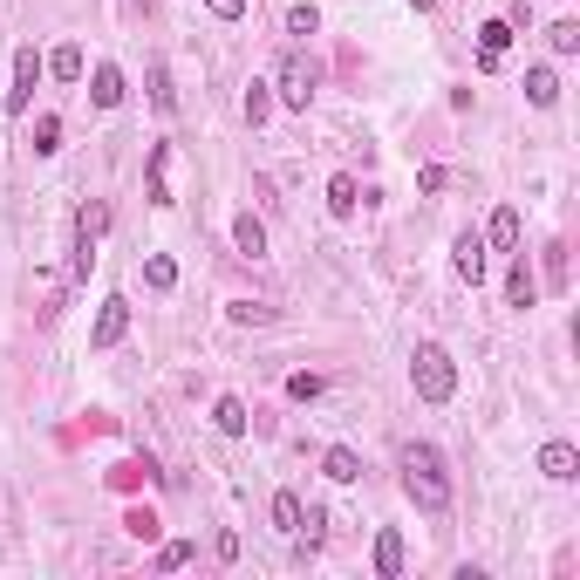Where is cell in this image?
<instances>
[{
  "instance_id": "cell-1",
  "label": "cell",
  "mask_w": 580,
  "mask_h": 580,
  "mask_svg": "<svg viewBox=\"0 0 580 580\" xmlns=\"http://www.w3.org/2000/svg\"><path fill=\"white\" fill-rule=\"evenodd\" d=\"M396 471H403V492H410L417 512H451V478H444V451L437 444H403Z\"/></svg>"
},
{
  "instance_id": "cell-2",
  "label": "cell",
  "mask_w": 580,
  "mask_h": 580,
  "mask_svg": "<svg viewBox=\"0 0 580 580\" xmlns=\"http://www.w3.org/2000/svg\"><path fill=\"white\" fill-rule=\"evenodd\" d=\"M410 389L424 403H451L458 396V362H451L444 342H417V355H410Z\"/></svg>"
},
{
  "instance_id": "cell-3",
  "label": "cell",
  "mask_w": 580,
  "mask_h": 580,
  "mask_svg": "<svg viewBox=\"0 0 580 580\" xmlns=\"http://www.w3.org/2000/svg\"><path fill=\"white\" fill-rule=\"evenodd\" d=\"M314 82H321V69H314L308 55H287L273 89H280V103H287V110H308V103H314Z\"/></svg>"
},
{
  "instance_id": "cell-4",
  "label": "cell",
  "mask_w": 580,
  "mask_h": 580,
  "mask_svg": "<svg viewBox=\"0 0 580 580\" xmlns=\"http://www.w3.org/2000/svg\"><path fill=\"white\" fill-rule=\"evenodd\" d=\"M41 76H48V62H41L35 48H14V89H7V116H28Z\"/></svg>"
},
{
  "instance_id": "cell-5",
  "label": "cell",
  "mask_w": 580,
  "mask_h": 580,
  "mask_svg": "<svg viewBox=\"0 0 580 580\" xmlns=\"http://www.w3.org/2000/svg\"><path fill=\"white\" fill-rule=\"evenodd\" d=\"M123 335H130V301H123V294H110V301L96 308V328H89V348H116Z\"/></svg>"
},
{
  "instance_id": "cell-6",
  "label": "cell",
  "mask_w": 580,
  "mask_h": 580,
  "mask_svg": "<svg viewBox=\"0 0 580 580\" xmlns=\"http://www.w3.org/2000/svg\"><path fill=\"white\" fill-rule=\"evenodd\" d=\"M505 260H512V267H505V308H533V301H540V280H533V267H526V253H505Z\"/></svg>"
},
{
  "instance_id": "cell-7",
  "label": "cell",
  "mask_w": 580,
  "mask_h": 580,
  "mask_svg": "<svg viewBox=\"0 0 580 580\" xmlns=\"http://www.w3.org/2000/svg\"><path fill=\"white\" fill-rule=\"evenodd\" d=\"M540 478H553V485H574V478H580V451L567 444V437L540 444Z\"/></svg>"
},
{
  "instance_id": "cell-8",
  "label": "cell",
  "mask_w": 580,
  "mask_h": 580,
  "mask_svg": "<svg viewBox=\"0 0 580 580\" xmlns=\"http://www.w3.org/2000/svg\"><path fill=\"white\" fill-rule=\"evenodd\" d=\"M451 267H458L464 287H478V280H485V232H458V246H451Z\"/></svg>"
},
{
  "instance_id": "cell-9",
  "label": "cell",
  "mask_w": 580,
  "mask_h": 580,
  "mask_svg": "<svg viewBox=\"0 0 580 580\" xmlns=\"http://www.w3.org/2000/svg\"><path fill=\"white\" fill-rule=\"evenodd\" d=\"M519 205H499L492 212V226H485V253H519Z\"/></svg>"
},
{
  "instance_id": "cell-10",
  "label": "cell",
  "mask_w": 580,
  "mask_h": 580,
  "mask_svg": "<svg viewBox=\"0 0 580 580\" xmlns=\"http://www.w3.org/2000/svg\"><path fill=\"white\" fill-rule=\"evenodd\" d=\"M89 103H96V110H116V103H123V69H116V62H96V69H89Z\"/></svg>"
},
{
  "instance_id": "cell-11",
  "label": "cell",
  "mask_w": 580,
  "mask_h": 580,
  "mask_svg": "<svg viewBox=\"0 0 580 580\" xmlns=\"http://www.w3.org/2000/svg\"><path fill=\"white\" fill-rule=\"evenodd\" d=\"M505 48H512V21H485L478 28V69H499Z\"/></svg>"
},
{
  "instance_id": "cell-12",
  "label": "cell",
  "mask_w": 580,
  "mask_h": 580,
  "mask_svg": "<svg viewBox=\"0 0 580 580\" xmlns=\"http://www.w3.org/2000/svg\"><path fill=\"white\" fill-rule=\"evenodd\" d=\"M369 567H376V580H396V574H403V533H396V526H383V533H376V560H369Z\"/></svg>"
},
{
  "instance_id": "cell-13",
  "label": "cell",
  "mask_w": 580,
  "mask_h": 580,
  "mask_svg": "<svg viewBox=\"0 0 580 580\" xmlns=\"http://www.w3.org/2000/svg\"><path fill=\"white\" fill-rule=\"evenodd\" d=\"M232 246H239V260H260V253H267V226H260L253 212H239V219H232Z\"/></svg>"
},
{
  "instance_id": "cell-14",
  "label": "cell",
  "mask_w": 580,
  "mask_h": 580,
  "mask_svg": "<svg viewBox=\"0 0 580 580\" xmlns=\"http://www.w3.org/2000/svg\"><path fill=\"white\" fill-rule=\"evenodd\" d=\"M212 424H219V437H246L253 417H246V403H239V396H219V403H212Z\"/></svg>"
},
{
  "instance_id": "cell-15",
  "label": "cell",
  "mask_w": 580,
  "mask_h": 580,
  "mask_svg": "<svg viewBox=\"0 0 580 580\" xmlns=\"http://www.w3.org/2000/svg\"><path fill=\"white\" fill-rule=\"evenodd\" d=\"M526 103H533V110H553V103H560V76H553V69H526Z\"/></svg>"
},
{
  "instance_id": "cell-16",
  "label": "cell",
  "mask_w": 580,
  "mask_h": 580,
  "mask_svg": "<svg viewBox=\"0 0 580 580\" xmlns=\"http://www.w3.org/2000/svg\"><path fill=\"white\" fill-rule=\"evenodd\" d=\"M355 205H362V185H355L348 171H335V178H328V212H335V219H348Z\"/></svg>"
},
{
  "instance_id": "cell-17",
  "label": "cell",
  "mask_w": 580,
  "mask_h": 580,
  "mask_svg": "<svg viewBox=\"0 0 580 580\" xmlns=\"http://www.w3.org/2000/svg\"><path fill=\"white\" fill-rule=\"evenodd\" d=\"M151 205H171V144H151Z\"/></svg>"
},
{
  "instance_id": "cell-18",
  "label": "cell",
  "mask_w": 580,
  "mask_h": 580,
  "mask_svg": "<svg viewBox=\"0 0 580 580\" xmlns=\"http://www.w3.org/2000/svg\"><path fill=\"white\" fill-rule=\"evenodd\" d=\"M144 287H151V294H171V287H178V260H171V253H151V260H144Z\"/></svg>"
},
{
  "instance_id": "cell-19",
  "label": "cell",
  "mask_w": 580,
  "mask_h": 580,
  "mask_svg": "<svg viewBox=\"0 0 580 580\" xmlns=\"http://www.w3.org/2000/svg\"><path fill=\"white\" fill-rule=\"evenodd\" d=\"M321 471H328V478H335V485H355V478H362V458H355V451H348V444H335V451H328V458H321Z\"/></svg>"
},
{
  "instance_id": "cell-20",
  "label": "cell",
  "mask_w": 580,
  "mask_h": 580,
  "mask_svg": "<svg viewBox=\"0 0 580 580\" xmlns=\"http://www.w3.org/2000/svg\"><path fill=\"white\" fill-rule=\"evenodd\" d=\"M48 76H55V82H82V48H76V41H62V48L48 55Z\"/></svg>"
},
{
  "instance_id": "cell-21",
  "label": "cell",
  "mask_w": 580,
  "mask_h": 580,
  "mask_svg": "<svg viewBox=\"0 0 580 580\" xmlns=\"http://www.w3.org/2000/svg\"><path fill=\"white\" fill-rule=\"evenodd\" d=\"M103 232H110V205H82V212H76V239H89V246H96Z\"/></svg>"
},
{
  "instance_id": "cell-22",
  "label": "cell",
  "mask_w": 580,
  "mask_h": 580,
  "mask_svg": "<svg viewBox=\"0 0 580 580\" xmlns=\"http://www.w3.org/2000/svg\"><path fill=\"white\" fill-rule=\"evenodd\" d=\"M273 526L280 533H301V492H273Z\"/></svg>"
},
{
  "instance_id": "cell-23",
  "label": "cell",
  "mask_w": 580,
  "mask_h": 580,
  "mask_svg": "<svg viewBox=\"0 0 580 580\" xmlns=\"http://www.w3.org/2000/svg\"><path fill=\"white\" fill-rule=\"evenodd\" d=\"M239 110H246V123H267V116H273V82H253Z\"/></svg>"
},
{
  "instance_id": "cell-24",
  "label": "cell",
  "mask_w": 580,
  "mask_h": 580,
  "mask_svg": "<svg viewBox=\"0 0 580 580\" xmlns=\"http://www.w3.org/2000/svg\"><path fill=\"white\" fill-rule=\"evenodd\" d=\"M546 48H553V55H580V21H553V28H546Z\"/></svg>"
},
{
  "instance_id": "cell-25",
  "label": "cell",
  "mask_w": 580,
  "mask_h": 580,
  "mask_svg": "<svg viewBox=\"0 0 580 580\" xmlns=\"http://www.w3.org/2000/svg\"><path fill=\"white\" fill-rule=\"evenodd\" d=\"M151 103H157L164 116L178 110V89H171V69H164V62H151Z\"/></svg>"
},
{
  "instance_id": "cell-26",
  "label": "cell",
  "mask_w": 580,
  "mask_h": 580,
  "mask_svg": "<svg viewBox=\"0 0 580 580\" xmlns=\"http://www.w3.org/2000/svg\"><path fill=\"white\" fill-rule=\"evenodd\" d=\"M192 540H171V546H157V574H178V567H192Z\"/></svg>"
},
{
  "instance_id": "cell-27",
  "label": "cell",
  "mask_w": 580,
  "mask_h": 580,
  "mask_svg": "<svg viewBox=\"0 0 580 580\" xmlns=\"http://www.w3.org/2000/svg\"><path fill=\"white\" fill-rule=\"evenodd\" d=\"M314 28H321V14H314L308 0H294V7H287V35H294V41H308Z\"/></svg>"
},
{
  "instance_id": "cell-28",
  "label": "cell",
  "mask_w": 580,
  "mask_h": 580,
  "mask_svg": "<svg viewBox=\"0 0 580 580\" xmlns=\"http://www.w3.org/2000/svg\"><path fill=\"white\" fill-rule=\"evenodd\" d=\"M35 151H41V157L62 151V123H55V116H35Z\"/></svg>"
},
{
  "instance_id": "cell-29",
  "label": "cell",
  "mask_w": 580,
  "mask_h": 580,
  "mask_svg": "<svg viewBox=\"0 0 580 580\" xmlns=\"http://www.w3.org/2000/svg\"><path fill=\"white\" fill-rule=\"evenodd\" d=\"M226 314H232V321H239V328H260V321H273V314L260 308V301H232Z\"/></svg>"
},
{
  "instance_id": "cell-30",
  "label": "cell",
  "mask_w": 580,
  "mask_h": 580,
  "mask_svg": "<svg viewBox=\"0 0 580 580\" xmlns=\"http://www.w3.org/2000/svg\"><path fill=\"white\" fill-rule=\"evenodd\" d=\"M287 396H294V403H314V396H321V376H308V369L287 376Z\"/></svg>"
},
{
  "instance_id": "cell-31",
  "label": "cell",
  "mask_w": 580,
  "mask_h": 580,
  "mask_svg": "<svg viewBox=\"0 0 580 580\" xmlns=\"http://www.w3.org/2000/svg\"><path fill=\"white\" fill-rule=\"evenodd\" d=\"M444 178H451L444 164H424V171H417V192H444Z\"/></svg>"
},
{
  "instance_id": "cell-32",
  "label": "cell",
  "mask_w": 580,
  "mask_h": 580,
  "mask_svg": "<svg viewBox=\"0 0 580 580\" xmlns=\"http://www.w3.org/2000/svg\"><path fill=\"white\" fill-rule=\"evenodd\" d=\"M123 526H130V533H137V540H157V519H151V512H130V519H123Z\"/></svg>"
},
{
  "instance_id": "cell-33",
  "label": "cell",
  "mask_w": 580,
  "mask_h": 580,
  "mask_svg": "<svg viewBox=\"0 0 580 580\" xmlns=\"http://www.w3.org/2000/svg\"><path fill=\"white\" fill-rule=\"evenodd\" d=\"M205 7H212V21H239L246 14V0H205Z\"/></svg>"
},
{
  "instance_id": "cell-34",
  "label": "cell",
  "mask_w": 580,
  "mask_h": 580,
  "mask_svg": "<svg viewBox=\"0 0 580 580\" xmlns=\"http://www.w3.org/2000/svg\"><path fill=\"white\" fill-rule=\"evenodd\" d=\"M410 7H417V14H430V7H437V0H410Z\"/></svg>"
},
{
  "instance_id": "cell-35",
  "label": "cell",
  "mask_w": 580,
  "mask_h": 580,
  "mask_svg": "<svg viewBox=\"0 0 580 580\" xmlns=\"http://www.w3.org/2000/svg\"><path fill=\"white\" fill-rule=\"evenodd\" d=\"M130 7H151V0H130Z\"/></svg>"
}]
</instances>
